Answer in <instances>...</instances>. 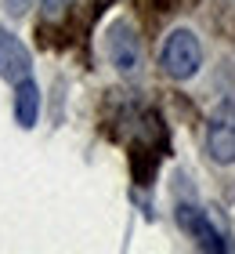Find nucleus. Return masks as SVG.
I'll use <instances>...</instances> for the list:
<instances>
[{"instance_id":"nucleus-1","label":"nucleus","mask_w":235,"mask_h":254,"mask_svg":"<svg viewBox=\"0 0 235 254\" xmlns=\"http://www.w3.org/2000/svg\"><path fill=\"white\" fill-rule=\"evenodd\" d=\"M203 69V44L192 29H174L163 44V73L170 80H192Z\"/></svg>"},{"instance_id":"nucleus-2","label":"nucleus","mask_w":235,"mask_h":254,"mask_svg":"<svg viewBox=\"0 0 235 254\" xmlns=\"http://www.w3.org/2000/svg\"><path fill=\"white\" fill-rule=\"evenodd\" d=\"M206 156L214 164H235V98L217 102L206 117Z\"/></svg>"},{"instance_id":"nucleus-3","label":"nucleus","mask_w":235,"mask_h":254,"mask_svg":"<svg viewBox=\"0 0 235 254\" xmlns=\"http://www.w3.org/2000/svg\"><path fill=\"white\" fill-rule=\"evenodd\" d=\"M105 48H109V62L120 69L123 76H134L141 69V40H138L131 22H116V26L109 29Z\"/></svg>"},{"instance_id":"nucleus-4","label":"nucleus","mask_w":235,"mask_h":254,"mask_svg":"<svg viewBox=\"0 0 235 254\" xmlns=\"http://www.w3.org/2000/svg\"><path fill=\"white\" fill-rule=\"evenodd\" d=\"M178 222H181L185 233L195 240V247H199V251H228V247H232L228 240L217 233V225L210 222V218L199 211V207L181 203V207H178Z\"/></svg>"},{"instance_id":"nucleus-5","label":"nucleus","mask_w":235,"mask_h":254,"mask_svg":"<svg viewBox=\"0 0 235 254\" xmlns=\"http://www.w3.org/2000/svg\"><path fill=\"white\" fill-rule=\"evenodd\" d=\"M29 73H33L29 48L15 37V33L0 29V76H4L7 84H18V80H26Z\"/></svg>"},{"instance_id":"nucleus-6","label":"nucleus","mask_w":235,"mask_h":254,"mask_svg":"<svg viewBox=\"0 0 235 254\" xmlns=\"http://www.w3.org/2000/svg\"><path fill=\"white\" fill-rule=\"evenodd\" d=\"M15 120H18V127H26V131L37 127V120H40V87H37L33 76L15 84Z\"/></svg>"},{"instance_id":"nucleus-7","label":"nucleus","mask_w":235,"mask_h":254,"mask_svg":"<svg viewBox=\"0 0 235 254\" xmlns=\"http://www.w3.org/2000/svg\"><path fill=\"white\" fill-rule=\"evenodd\" d=\"M29 4H33V0H11V11L22 15V11H29Z\"/></svg>"}]
</instances>
